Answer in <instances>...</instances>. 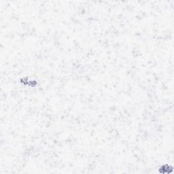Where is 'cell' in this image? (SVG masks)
<instances>
[{
    "mask_svg": "<svg viewBox=\"0 0 174 174\" xmlns=\"http://www.w3.org/2000/svg\"><path fill=\"white\" fill-rule=\"evenodd\" d=\"M171 171H172V167H170L168 165H165L160 168V173H171Z\"/></svg>",
    "mask_w": 174,
    "mask_h": 174,
    "instance_id": "cell-1",
    "label": "cell"
}]
</instances>
